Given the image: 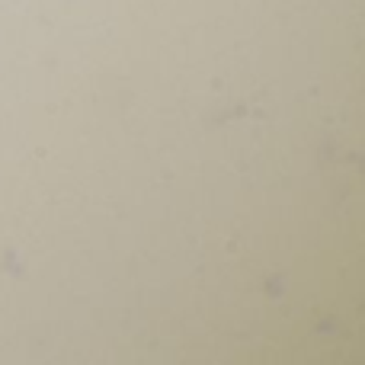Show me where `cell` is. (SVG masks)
<instances>
[]
</instances>
